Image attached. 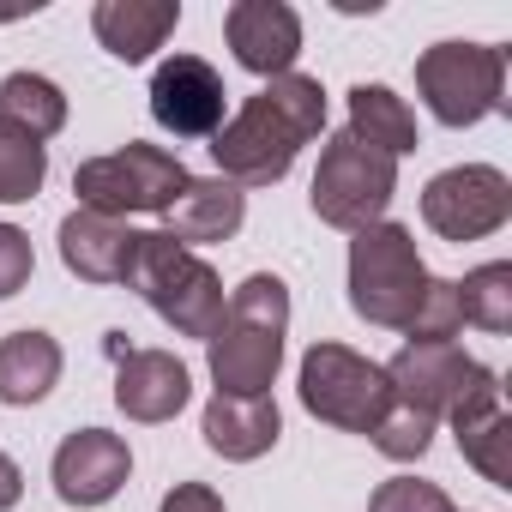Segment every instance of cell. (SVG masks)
Returning <instances> with one entry per match:
<instances>
[{
  "label": "cell",
  "instance_id": "cell-29",
  "mask_svg": "<svg viewBox=\"0 0 512 512\" xmlns=\"http://www.w3.org/2000/svg\"><path fill=\"white\" fill-rule=\"evenodd\" d=\"M19 494H25V476H19V464L0 452V512L7 506H19Z\"/></svg>",
  "mask_w": 512,
  "mask_h": 512
},
{
  "label": "cell",
  "instance_id": "cell-16",
  "mask_svg": "<svg viewBox=\"0 0 512 512\" xmlns=\"http://www.w3.org/2000/svg\"><path fill=\"white\" fill-rule=\"evenodd\" d=\"M133 247H139V229H127L121 217H97L85 205L61 223V260L85 284H121L133 266Z\"/></svg>",
  "mask_w": 512,
  "mask_h": 512
},
{
  "label": "cell",
  "instance_id": "cell-10",
  "mask_svg": "<svg viewBox=\"0 0 512 512\" xmlns=\"http://www.w3.org/2000/svg\"><path fill=\"white\" fill-rule=\"evenodd\" d=\"M223 103H229V91H223L217 67L199 55H175L151 79V115L175 139H211L223 127Z\"/></svg>",
  "mask_w": 512,
  "mask_h": 512
},
{
  "label": "cell",
  "instance_id": "cell-11",
  "mask_svg": "<svg viewBox=\"0 0 512 512\" xmlns=\"http://www.w3.org/2000/svg\"><path fill=\"white\" fill-rule=\"evenodd\" d=\"M446 416H452V434H458L464 464H476L494 488H512V416H506L500 374L482 368V374L470 380V392H464Z\"/></svg>",
  "mask_w": 512,
  "mask_h": 512
},
{
  "label": "cell",
  "instance_id": "cell-28",
  "mask_svg": "<svg viewBox=\"0 0 512 512\" xmlns=\"http://www.w3.org/2000/svg\"><path fill=\"white\" fill-rule=\"evenodd\" d=\"M163 512H223V500H217L205 482H181V488L163 500Z\"/></svg>",
  "mask_w": 512,
  "mask_h": 512
},
{
  "label": "cell",
  "instance_id": "cell-17",
  "mask_svg": "<svg viewBox=\"0 0 512 512\" xmlns=\"http://www.w3.org/2000/svg\"><path fill=\"white\" fill-rule=\"evenodd\" d=\"M175 25H181L175 0H97V13H91L97 43L115 61H127V67L133 61H151V49H163Z\"/></svg>",
  "mask_w": 512,
  "mask_h": 512
},
{
  "label": "cell",
  "instance_id": "cell-3",
  "mask_svg": "<svg viewBox=\"0 0 512 512\" xmlns=\"http://www.w3.org/2000/svg\"><path fill=\"white\" fill-rule=\"evenodd\" d=\"M121 284L139 290L151 302V314H163L181 338H211L223 326V284H217V272L199 260L193 247L169 241L163 229H139L133 266H127Z\"/></svg>",
  "mask_w": 512,
  "mask_h": 512
},
{
  "label": "cell",
  "instance_id": "cell-25",
  "mask_svg": "<svg viewBox=\"0 0 512 512\" xmlns=\"http://www.w3.org/2000/svg\"><path fill=\"white\" fill-rule=\"evenodd\" d=\"M368 440H374L386 458H398V464H404V458H422L428 440H434V416H422V410H410V404H392L386 422H380Z\"/></svg>",
  "mask_w": 512,
  "mask_h": 512
},
{
  "label": "cell",
  "instance_id": "cell-5",
  "mask_svg": "<svg viewBox=\"0 0 512 512\" xmlns=\"http://www.w3.org/2000/svg\"><path fill=\"white\" fill-rule=\"evenodd\" d=\"M187 187V169H181V157L175 151H163V145H121V151H109V157H91V163H79V175H73V193H79V205L85 211H97V217H133V211H169V199Z\"/></svg>",
  "mask_w": 512,
  "mask_h": 512
},
{
  "label": "cell",
  "instance_id": "cell-23",
  "mask_svg": "<svg viewBox=\"0 0 512 512\" xmlns=\"http://www.w3.org/2000/svg\"><path fill=\"white\" fill-rule=\"evenodd\" d=\"M49 175V151L43 139H31L25 127L0 121V205H19V199H37Z\"/></svg>",
  "mask_w": 512,
  "mask_h": 512
},
{
  "label": "cell",
  "instance_id": "cell-18",
  "mask_svg": "<svg viewBox=\"0 0 512 512\" xmlns=\"http://www.w3.org/2000/svg\"><path fill=\"white\" fill-rule=\"evenodd\" d=\"M241 217H247V193L235 187V181H193L187 175V187L169 199V211H163V235L169 241H181V247H193V241H229L235 229H241Z\"/></svg>",
  "mask_w": 512,
  "mask_h": 512
},
{
  "label": "cell",
  "instance_id": "cell-24",
  "mask_svg": "<svg viewBox=\"0 0 512 512\" xmlns=\"http://www.w3.org/2000/svg\"><path fill=\"white\" fill-rule=\"evenodd\" d=\"M458 314L482 332H512V266L494 260L458 284Z\"/></svg>",
  "mask_w": 512,
  "mask_h": 512
},
{
  "label": "cell",
  "instance_id": "cell-19",
  "mask_svg": "<svg viewBox=\"0 0 512 512\" xmlns=\"http://www.w3.org/2000/svg\"><path fill=\"white\" fill-rule=\"evenodd\" d=\"M205 446L217 452V458H235V464H247V458H260V452H272L278 446V434H284V416H278V404L272 398H211L205 404Z\"/></svg>",
  "mask_w": 512,
  "mask_h": 512
},
{
  "label": "cell",
  "instance_id": "cell-13",
  "mask_svg": "<svg viewBox=\"0 0 512 512\" xmlns=\"http://www.w3.org/2000/svg\"><path fill=\"white\" fill-rule=\"evenodd\" d=\"M109 356H115V404L133 422H169L181 416L193 380L169 350H127L121 332H109Z\"/></svg>",
  "mask_w": 512,
  "mask_h": 512
},
{
  "label": "cell",
  "instance_id": "cell-22",
  "mask_svg": "<svg viewBox=\"0 0 512 512\" xmlns=\"http://www.w3.org/2000/svg\"><path fill=\"white\" fill-rule=\"evenodd\" d=\"M0 121L25 127L31 139H55L67 127V97L43 73H13V79H0Z\"/></svg>",
  "mask_w": 512,
  "mask_h": 512
},
{
  "label": "cell",
  "instance_id": "cell-1",
  "mask_svg": "<svg viewBox=\"0 0 512 512\" xmlns=\"http://www.w3.org/2000/svg\"><path fill=\"white\" fill-rule=\"evenodd\" d=\"M320 127H326L320 79L284 73L260 97H247L235 121H223L211 133V157H217L223 181H235V187H272V181L290 175L296 151L308 139H320Z\"/></svg>",
  "mask_w": 512,
  "mask_h": 512
},
{
  "label": "cell",
  "instance_id": "cell-15",
  "mask_svg": "<svg viewBox=\"0 0 512 512\" xmlns=\"http://www.w3.org/2000/svg\"><path fill=\"white\" fill-rule=\"evenodd\" d=\"M127 470H133V452H127L121 434L79 428L55 452V494L67 506H103V500H115V488L127 482Z\"/></svg>",
  "mask_w": 512,
  "mask_h": 512
},
{
  "label": "cell",
  "instance_id": "cell-14",
  "mask_svg": "<svg viewBox=\"0 0 512 512\" xmlns=\"http://www.w3.org/2000/svg\"><path fill=\"white\" fill-rule=\"evenodd\" d=\"M223 31H229L235 61L247 73H266V79H284L302 55V19L284 0H235L223 13Z\"/></svg>",
  "mask_w": 512,
  "mask_h": 512
},
{
  "label": "cell",
  "instance_id": "cell-7",
  "mask_svg": "<svg viewBox=\"0 0 512 512\" xmlns=\"http://www.w3.org/2000/svg\"><path fill=\"white\" fill-rule=\"evenodd\" d=\"M302 404L332 428L374 434L398 398H392V380H386L380 362H368L344 344H314L302 356Z\"/></svg>",
  "mask_w": 512,
  "mask_h": 512
},
{
  "label": "cell",
  "instance_id": "cell-21",
  "mask_svg": "<svg viewBox=\"0 0 512 512\" xmlns=\"http://www.w3.org/2000/svg\"><path fill=\"white\" fill-rule=\"evenodd\" d=\"M350 133L374 151H386L392 163L410 157L422 139H416V115L404 109V97H392L386 85H356L350 91Z\"/></svg>",
  "mask_w": 512,
  "mask_h": 512
},
{
  "label": "cell",
  "instance_id": "cell-2",
  "mask_svg": "<svg viewBox=\"0 0 512 512\" xmlns=\"http://www.w3.org/2000/svg\"><path fill=\"white\" fill-rule=\"evenodd\" d=\"M284 332H290V290L272 272H253L229 308L223 326L205 338L211 344V380L223 398H272L278 362H284Z\"/></svg>",
  "mask_w": 512,
  "mask_h": 512
},
{
  "label": "cell",
  "instance_id": "cell-9",
  "mask_svg": "<svg viewBox=\"0 0 512 512\" xmlns=\"http://www.w3.org/2000/svg\"><path fill=\"white\" fill-rule=\"evenodd\" d=\"M422 217L440 241H482L512 217V181L488 163H464L428 181L422 193Z\"/></svg>",
  "mask_w": 512,
  "mask_h": 512
},
{
  "label": "cell",
  "instance_id": "cell-26",
  "mask_svg": "<svg viewBox=\"0 0 512 512\" xmlns=\"http://www.w3.org/2000/svg\"><path fill=\"white\" fill-rule=\"evenodd\" d=\"M368 512H452L446 488L440 482H422V476H392L374 488V506Z\"/></svg>",
  "mask_w": 512,
  "mask_h": 512
},
{
  "label": "cell",
  "instance_id": "cell-6",
  "mask_svg": "<svg viewBox=\"0 0 512 512\" xmlns=\"http://www.w3.org/2000/svg\"><path fill=\"white\" fill-rule=\"evenodd\" d=\"M392 193H398V163L386 151L362 145L350 127L332 133V145L320 151V169H314V217L356 235V229L380 223Z\"/></svg>",
  "mask_w": 512,
  "mask_h": 512
},
{
  "label": "cell",
  "instance_id": "cell-27",
  "mask_svg": "<svg viewBox=\"0 0 512 512\" xmlns=\"http://www.w3.org/2000/svg\"><path fill=\"white\" fill-rule=\"evenodd\" d=\"M31 235L25 229H13V223H0V302L7 296H19L25 284H31Z\"/></svg>",
  "mask_w": 512,
  "mask_h": 512
},
{
  "label": "cell",
  "instance_id": "cell-4",
  "mask_svg": "<svg viewBox=\"0 0 512 512\" xmlns=\"http://www.w3.org/2000/svg\"><path fill=\"white\" fill-rule=\"evenodd\" d=\"M428 266L410 241V229L398 223H368L356 229L350 241V308L368 320V326H386V332H410L422 296H428Z\"/></svg>",
  "mask_w": 512,
  "mask_h": 512
},
{
  "label": "cell",
  "instance_id": "cell-8",
  "mask_svg": "<svg viewBox=\"0 0 512 512\" xmlns=\"http://www.w3.org/2000/svg\"><path fill=\"white\" fill-rule=\"evenodd\" d=\"M416 91L446 127H476L506 109V49L494 43H434L416 61Z\"/></svg>",
  "mask_w": 512,
  "mask_h": 512
},
{
  "label": "cell",
  "instance_id": "cell-12",
  "mask_svg": "<svg viewBox=\"0 0 512 512\" xmlns=\"http://www.w3.org/2000/svg\"><path fill=\"white\" fill-rule=\"evenodd\" d=\"M476 374H482V362H470L458 344H404V350L386 362L392 398L410 404V410H422V416H434V422L470 392Z\"/></svg>",
  "mask_w": 512,
  "mask_h": 512
},
{
  "label": "cell",
  "instance_id": "cell-20",
  "mask_svg": "<svg viewBox=\"0 0 512 512\" xmlns=\"http://www.w3.org/2000/svg\"><path fill=\"white\" fill-rule=\"evenodd\" d=\"M61 380V344L49 332H7L0 338V404H37Z\"/></svg>",
  "mask_w": 512,
  "mask_h": 512
}]
</instances>
